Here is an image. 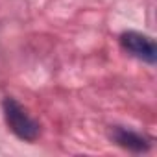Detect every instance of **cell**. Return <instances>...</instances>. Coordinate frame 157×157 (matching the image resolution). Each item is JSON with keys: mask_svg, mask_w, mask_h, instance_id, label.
I'll return each mask as SVG.
<instances>
[{"mask_svg": "<svg viewBox=\"0 0 157 157\" xmlns=\"http://www.w3.org/2000/svg\"><path fill=\"white\" fill-rule=\"evenodd\" d=\"M2 111H4V120L11 133L24 140V142H35L41 135V124L30 117V113L11 96H6L2 100Z\"/></svg>", "mask_w": 157, "mask_h": 157, "instance_id": "6da1fadb", "label": "cell"}, {"mask_svg": "<svg viewBox=\"0 0 157 157\" xmlns=\"http://www.w3.org/2000/svg\"><path fill=\"white\" fill-rule=\"evenodd\" d=\"M120 44L129 56H133V57H137L148 65H155L157 48H155V43L151 37H148L140 32L129 30V32L120 33Z\"/></svg>", "mask_w": 157, "mask_h": 157, "instance_id": "7a4b0ae2", "label": "cell"}, {"mask_svg": "<svg viewBox=\"0 0 157 157\" xmlns=\"http://www.w3.org/2000/svg\"><path fill=\"white\" fill-rule=\"evenodd\" d=\"M111 139H113V142H117L120 148L129 150V151H135V153L148 151L150 146H151V140H150L148 137H144V135L139 133V131L122 128V126H115V128L111 129Z\"/></svg>", "mask_w": 157, "mask_h": 157, "instance_id": "3957f363", "label": "cell"}]
</instances>
